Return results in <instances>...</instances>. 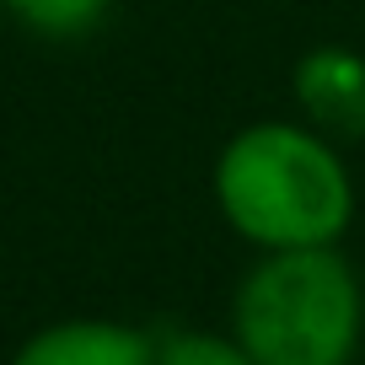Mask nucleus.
<instances>
[{
	"mask_svg": "<svg viewBox=\"0 0 365 365\" xmlns=\"http://www.w3.org/2000/svg\"><path fill=\"white\" fill-rule=\"evenodd\" d=\"M215 205L263 252L333 247L349 231L354 182L312 129L252 124L215 161Z\"/></svg>",
	"mask_w": 365,
	"mask_h": 365,
	"instance_id": "nucleus-1",
	"label": "nucleus"
},
{
	"mask_svg": "<svg viewBox=\"0 0 365 365\" xmlns=\"http://www.w3.org/2000/svg\"><path fill=\"white\" fill-rule=\"evenodd\" d=\"M237 339L258 365H349L360 285L333 247L269 252L237 290Z\"/></svg>",
	"mask_w": 365,
	"mask_h": 365,
	"instance_id": "nucleus-2",
	"label": "nucleus"
},
{
	"mask_svg": "<svg viewBox=\"0 0 365 365\" xmlns=\"http://www.w3.org/2000/svg\"><path fill=\"white\" fill-rule=\"evenodd\" d=\"M290 91H296L301 113L317 129L344 140L365 135V59L354 48L322 43L312 54L296 59V76H290Z\"/></svg>",
	"mask_w": 365,
	"mask_h": 365,
	"instance_id": "nucleus-3",
	"label": "nucleus"
},
{
	"mask_svg": "<svg viewBox=\"0 0 365 365\" xmlns=\"http://www.w3.org/2000/svg\"><path fill=\"white\" fill-rule=\"evenodd\" d=\"M11 365H156V344L129 322H103V317H76L33 333Z\"/></svg>",
	"mask_w": 365,
	"mask_h": 365,
	"instance_id": "nucleus-4",
	"label": "nucleus"
},
{
	"mask_svg": "<svg viewBox=\"0 0 365 365\" xmlns=\"http://www.w3.org/2000/svg\"><path fill=\"white\" fill-rule=\"evenodd\" d=\"M113 0H6V11L38 38H86Z\"/></svg>",
	"mask_w": 365,
	"mask_h": 365,
	"instance_id": "nucleus-5",
	"label": "nucleus"
},
{
	"mask_svg": "<svg viewBox=\"0 0 365 365\" xmlns=\"http://www.w3.org/2000/svg\"><path fill=\"white\" fill-rule=\"evenodd\" d=\"M156 365H258V360L242 349V339L182 328V333H167L156 344Z\"/></svg>",
	"mask_w": 365,
	"mask_h": 365,
	"instance_id": "nucleus-6",
	"label": "nucleus"
}]
</instances>
